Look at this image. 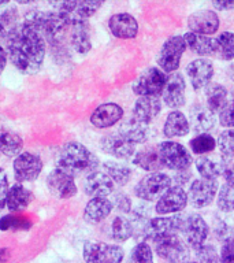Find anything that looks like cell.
Instances as JSON below:
<instances>
[{"instance_id": "5", "label": "cell", "mask_w": 234, "mask_h": 263, "mask_svg": "<svg viewBox=\"0 0 234 263\" xmlns=\"http://www.w3.org/2000/svg\"><path fill=\"white\" fill-rule=\"evenodd\" d=\"M158 151H159L164 167L172 172L188 170L193 162L190 152L182 144L171 141V140L162 141L158 145Z\"/></svg>"}, {"instance_id": "47", "label": "cell", "mask_w": 234, "mask_h": 263, "mask_svg": "<svg viewBox=\"0 0 234 263\" xmlns=\"http://www.w3.org/2000/svg\"><path fill=\"white\" fill-rule=\"evenodd\" d=\"M222 176L226 182H234V158H221Z\"/></svg>"}, {"instance_id": "8", "label": "cell", "mask_w": 234, "mask_h": 263, "mask_svg": "<svg viewBox=\"0 0 234 263\" xmlns=\"http://www.w3.org/2000/svg\"><path fill=\"white\" fill-rule=\"evenodd\" d=\"M185 219L186 218L182 217L181 214H174V215H168V217L151 218L144 228L141 241L147 242V240L155 241L158 238L168 236V234H177L184 228Z\"/></svg>"}, {"instance_id": "1", "label": "cell", "mask_w": 234, "mask_h": 263, "mask_svg": "<svg viewBox=\"0 0 234 263\" xmlns=\"http://www.w3.org/2000/svg\"><path fill=\"white\" fill-rule=\"evenodd\" d=\"M6 41V52L16 70L24 74L40 71L45 58V40L40 33L22 22L8 30Z\"/></svg>"}, {"instance_id": "39", "label": "cell", "mask_w": 234, "mask_h": 263, "mask_svg": "<svg viewBox=\"0 0 234 263\" xmlns=\"http://www.w3.org/2000/svg\"><path fill=\"white\" fill-rule=\"evenodd\" d=\"M189 145H190V151L193 154H196L199 156H204L205 154L212 152L217 148V140L213 139L209 133H201V135H197L196 137H193L189 141Z\"/></svg>"}, {"instance_id": "55", "label": "cell", "mask_w": 234, "mask_h": 263, "mask_svg": "<svg viewBox=\"0 0 234 263\" xmlns=\"http://www.w3.org/2000/svg\"><path fill=\"white\" fill-rule=\"evenodd\" d=\"M7 34H8V30L4 28L3 25L0 24V41L4 40V39H7Z\"/></svg>"}, {"instance_id": "18", "label": "cell", "mask_w": 234, "mask_h": 263, "mask_svg": "<svg viewBox=\"0 0 234 263\" xmlns=\"http://www.w3.org/2000/svg\"><path fill=\"white\" fill-rule=\"evenodd\" d=\"M219 16L212 10H200L193 12L188 18V26L190 32L201 34V36H211L219 29Z\"/></svg>"}, {"instance_id": "14", "label": "cell", "mask_w": 234, "mask_h": 263, "mask_svg": "<svg viewBox=\"0 0 234 263\" xmlns=\"http://www.w3.org/2000/svg\"><path fill=\"white\" fill-rule=\"evenodd\" d=\"M75 177L69 174L65 170L56 167L48 174L47 178V186L49 192L56 199H70L77 193V185H75Z\"/></svg>"}, {"instance_id": "20", "label": "cell", "mask_w": 234, "mask_h": 263, "mask_svg": "<svg viewBox=\"0 0 234 263\" xmlns=\"http://www.w3.org/2000/svg\"><path fill=\"white\" fill-rule=\"evenodd\" d=\"M108 28L112 36L122 40H131L139 33V22L134 16L127 12H119L110 16Z\"/></svg>"}, {"instance_id": "13", "label": "cell", "mask_w": 234, "mask_h": 263, "mask_svg": "<svg viewBox=\"0 0 234 263\" xmlns=\"http://www.w3.org/2000/svg\"><path fill=\"white\" fill-rule=\"evenodd\" d=\"M43 170V160L37 154L22 152L14 160V174L18 182H32L40 176Z\"/></svg>"}, {"instance_id": "7", "label": "cell", "mask_w": 234, "mask_h": 263, "mask_svg": "<svg viewBox=\"0 0 234 263\" xmlns=\"http://www.w3.org/2000/svg\"><path fill=\"white\" fill-rule=\"evenodd\" d=\"M186 43L184 36H172L164 41L158 55V66L163 73H177L181 65L182 55L186 51Z\"/></svg>"}, {"instance_id": "36", "label": "cell", "mask_w": 234, "mask_h": 263, "mask_svg": "<svg viewBox=\"0 0 234 263\" xmlns=\"http://www.w3.org/2000/svg\"><path fill=\"white\" fill-rule=\"evenodd\" d=\"M104 173L114 181L116 185H126L131 178V168L126 164L116 163V162H106L103 164Z\"/></svg>"}, {"instance_id": "52", "label": "cell", "mask_w": 234, "mask_h": 263, "mask_svg": "<svg viewBox=\"0 0 234 263\" xmlns=\"http://www.w3.org/2000/svg\"><path fill=\"white\" fill-rule=\"evenodd\" d=\"M212 7H215L218 11H230L234 10V0H221V2H213Z\"/></svg>"}, {"instance_id": "35", "label": "cell", "mask_w": 234, "mask_h": 263, "mask_svg": "<svg viewBox=\"0 0 234 263\" xmlns=\"http://www.w3.org/2000/svg\"><path fill=\"white\" fill-rule=\"evenodd\" d=\"M110 237L115 241H126L130 237H133V225L130 219L122 215L116 217L111 221L110 225Z\"/></svg>"}, {"instance_id": "45", "label": "cell", "mask_w": 234, "mask_h": 263, "mask_svg": "<svg viewBox=\"0 0 234 263\" xmlns=\"http://www.w3.org/2000/svg\"><path fill=\"white\" fill-rule=\"evenodd\" d=\"M219 117V123L223 127H234V90L230 95L229 100L226 103L225 108L221 111Z\"/></svg>"}, {"instance_id": "17", "label": "cell", "mask_w": 234, "mask_h": 263, "mask_svg": "<svg viewBox=\"0 0 234 263\" xmlns=\"http://www.w3.org/2000/svg\"><path fill=\"white\" fill-rule=\"evenodd\" d=\"M185 80L181 73H172L167 76V81L162 92V100L170 108H181L186 103L185 96Z\"/></svg>"}, {"instance_id": "6", "label": "cell", "mask_w": 234, "mask_h": 263, "mask_svg": "<svg viewBox=\"0 0 234 263\" xmlns=\"http://www.w3.org/2000/svg\"><path fill=\"white\" fill-rule=\"evenodd\" d=\"M155 252L167 263H189V248L178 234H168L153 241Z\"/></svg>"}, {"instance_id": "26", "label": "cell", "mask_w": 234, "mask_h": 263, "mask_svg": "<svg viewBox=\"0 0 234 263\" xmlns=\"http://www.w3.org/2000/svg\"><path fill=\"white\" fill-rule=\"evenodd\" d=\"M190 130V123L186 115L181 111H171L167 115L163 125V135L167 139H174V137H184Z\"/></svg>"}, {"instance_id": "46", "label": "cell", "mask_w": 234, "mask_h": 263, "mask_svg": "<svg viewBox=\"0 0 234 263\" xmlns=\"http://www.w3.org/2000/svg\"><path fill=\"white\" fill-rule=\"evenodd\" d=\"M221 263H234V236L225 240L219 252Z\"/></svg>"}, {"instance_id": "40", "label": "cell", "mask_w": 234, "mask_h": 263, "mask_svg": "<svg viewBox=\"0 0 234 263\" xmlns=\"http://www.w3.org/2000/svg\"><path fill=\"white\" fill-rule=\"evenodd\" d=\"M217 203L223 213H234V182H225L222 185Z\"/></svg>"}, {"instance_id": "33", "label": "cell", "mask_w": 234, "mask_h": 263, "mask_svg": "<svg viewBox=\"0 0 234 263\" xmlns=\"http://www.w3.org/2000/svg\"><path fill=\"white\" fill-rule=\"evenodd\" d=\"M118 133L122 137L130 141L135 145V144H143L147 141L148 139V127L147 125L139 122L137 119L129 118L126 121H123L121 123V126L118 129Z\"/></svg>"}, {"instance_id": "51", "label": "cell", "mask_w": 234, "mask_h": 263, "mask_svg": "<svg viewBox=\"0 0 234 263\" xmlns=\"http://www.w3.org/2000/svg\"><path fill=\"white\" fill-rule=\"evenodd\" d=\"M192 180V172L190 170H182V172H176L174 174V181H176V185L178 186H184L185 184H188L189 181Z\"/></svg>"}, {"instance_id": "44", "label": "cell", "mask_w": 234, "mask_h": 263, "mask_svg": "<svg viewBox=\"0 0 234 263\" xmlns=\"http://www.w3.org/2000/svg\"><path fill=\"white\" fill-rule=\"evenodd\" d=\"M196 255L197 263H221L219 260V254L215 250V247L209 246V244H204L200 247L199 250L194 251Z\"/></svg>"}, {"instance_id": "25", "label": "cell", "mask_w": 234, "mask_h": 263, "mask_svg": "<svg viewBox=\"0 0 234 263\" xmlns=\"http://www.w3.org/2000/svg\"><path fill=\"white\" fill-rule=\"evenodd\" d=\"M112 210H114V204L107 197H94L86 203L85 210H84V219L93 225L100 223L110 215Z\"/></svg>"}, {"instance_id": "22", "label": "cell", "mask_w": 234, "mask_h": 263, "mask_svg": "<svg viewBox=\"0 0 234 263\" xmlns=\"http://www.w3.org/2000/svg\"><path fill=\"white\" fill-rule=\"evenodd\" d=\"M115 184L110 177L107 176L104 172H94L89 173L84 181V191L88 196L92 199L94 197H106L114 192Z\"/></svg>"}, {"instance_id": "24", "label": "cell", "mask_w": 234, "mask_h": 263, "mask_svg": "<svg viewBox=\"0 0 234 263\" xmlns=\"http://www.w3.org/2000/svg\"><path fill=\"white\" fill-rule=\"evenodd\" d=\"M123 117V108L116 103H104L90 115V123L99 129L114 126Z\"/></svg>"}, {"instance_id": "4", "label": "cell", "mask_w": 234, "mask_h": 263, "mask_svg": "<svg viewBox=\"0 0 234 263\" xmlns=\"http://www.w3.org/2000/svg\"><path fill=\"white\" fill-rule=\"evenodd\" d=\"M171 186V178L164 173H151L143 177L134 188L135 196L144 201H158Z\"/></svg>"}, {"instance_id": "53", "label": "cell", "mask_w": 234, "mask_h": 263, "mask_svg": "<svg viewBox=\"0 0 234 263\" xmlns=\"http://www.w3.org/2000/svg\"><path fill=\"white\" fill-rule=\"evenodd\" d=\"M6 63H7V52H6V49L0 45V74L3 73L4 67H6Z\"/></svg>"}, {"instance_id": "12", "label": "cell", "mask_w": 234, "mask_h": 263, "mask_svg": "<svg viewBox=\"0 0 234 263\" xmlns=\"http://www.w3.org/2000/svg\"><path fill=\"white\" fill-rule=\"evenodd\" d=\"M219 191V184L217 180H204L199 178L190 184L188 192V201L194 209H204L213 201Z\"/></svg>"}, {"instance_id": "2", "label": "cell", "mask_w": 234, "mask_h": 263, "mask_svg": "<svg viewBox=\"0 0 234 263\" xmlns=\"http://www.w3.org/2000/svg\"><path fill=\"white\" fill-rule=\"evenodd\" d=\"M24 22L40 33L45 43L48 41L52 47L61 45L65 40L66 32L71 29V24L67 20V16L57 10L56 11L33 10L26 14Z\"/></svg>"}, {"instance_id": "38", "label": "cell", "mask_w": 234, "mask_h": 263, "mask_svg": "<svg viewBox=\"0 0 234 263\" xmlns=\"http://www.w3.org/2000/svg\"><path fill=\"white\" fill-rule=\"evenodd\" d=\"M217 43V49H215V55H217L221 61H233L234 59V33L231 32H223L215 39Z\"/></svg>"}, {"instance_id": "3", "label": "cell", "mask_w": 234, "mask_h": 263, "mask_svg": "<svg viewBox=\"0 0 234 263\" xmlns=\"http://www.w3.org/2000/svg\"><path fill=\"white\" fill-rule=\"evenodd\" d=\"M98 166L99 159L93 152H90L81 143L70 141V143L65 144L59 152L56 167L75 177L82 173L94 172Z\"/></svg>"}, {"instance_id": "41", "label": "cell", "mask_w": 234, "mask_h": 263, "mask_svg": "<svg viewBox=\"0 0 234 263\" xmlns=\"http://www.w3.org/2000/svg\"><path fill=\"white\" fill-rule=\"evenodd\" d=\"M129 263H153V251H152V247L145 241L137 242L131 248Z\"/></svg>"}, {"instance_id": "10", "label": "cell", "mask_w": 234, "mask_h": 263, "mask_svg": "<svg viewBox=\"0 0 234 263\" xmlns=\"http://www.w3.org/2000/svg\"><path fill=\"white\" fill-rule=\"evenodd\" d=\"M167 81V76L158 67H149L140 74L133 84V92L141 96H159Z\"/></svg>"}, {"instance_id": "30", "label": "cell", "mask_w": 234, "mask_h": 263, "mask_svg": "<svg viewBox=\"0 0 234 263\" xmlns=\"http://www.w3.org/2000/svg\"><path fill=\"white\" fill-rule=\"evenodd\" d=\"M70 43L75 52L81 53V55L89 52L92 48V40H90V28L88 21L78 22L71 26Z\"/></svg>"}, {"instance_id": "37", "label": "cell", "mask_w": 234, "mask_h": 263, "mask_svg": "<svg viewBox=\"0 0 234 263\" xmlns=\"http://www.w3.org/2000/svg\"><path fill=\"white\" fill-rule=\"evenodd\" d=\"M196 168L204 180H217L218 177L222 176L221 160L217 162L209 156H199L196 159Z\"/></svg>"}, {"instance_id": "15", "label": "cell", "mask_w": 234, "mask_h": 263, "mask_svg": "<svg viewBox=\"0 0 234 263\" xmlns=\"http://www.w3.org/2000/svg\"><path fill=\"white\" fill-rule=\"evenodd\" d=\"M57 11H62L67 16L71 26L78 22L88 21L99 8L102 7V2H62V3L53 4Z\"/></svg>"}, {"instance_id": "49", "label": "cell", "mask_w": 234, "mask_h": 263, "mask_svg": "<svg viewBox=\"0 0 234 263\" xmlns=\"http://www.w3.org/2000/svg\"><path fill=\"white\" fill-rule=\"evenodd\" d=\"M8 191H10V185H8L7 174L3 168H0V210H3L6 205Z\"/></svg>"}, {"instance_id": "27", "label": "cell", "mask_w": 234, "mask_h": 263, "mask_svg": "<svg viewBox=\"0 0 234 263\" xmlns=\"http://www.w3.org/2000/svg\"><path fill=\"white\" fill-rule=\"evenodd\" d=\"M189 119H190V127L199 135L208 133L215 126V115L201 104L192 107V110L189 111Z\"/></svg>"}, {"instance_id": "42", "label": "cell", "mask_w": 234, "mask_h": 263, "mask_svg": "<svg viewBox=\"0 0 234 263\" xmlns=\"http://www.w3.org/2000/svg\"><path fill=\"white\" fill-rule=\"evenodd\" d=\"M32 226L30 221L25 217H18V215H4L0 219V230L7 232V230H28Z\"/></svg>"}, {"instance_id": "31", "label": "cell", "mask_w": 234, "mask_h": 263, "mask_svg": "<svg viewBox=\"0 0 234 263\" xmlns=\"http://www.w3.org/2000/svg\"><path fill=\"white\" fill-rule=\"evenodd\" d=\"M205 98H207V108L213 115L221 114V111L225 108L226 103L229 100V92L225 86L217 82H211L205 88Z\"/></svg>"}, {"instance_id": "23", "label": "cell", "mask_w": 234, "mask_h": 263, "mask_svg": "<svg viewBox=\"0 0 234 263\" xmlns=\"http://www.w3.org/2000/svg\"><path fill=\"white\" fill-rule=\"evenodd\" d=\"M162 111V100L159 96H141L135 100L133 107V118L148 125L159 117Z\"/></svg>"}, {"instance_id": "9", "label": "cell", "mask_w": 234, "mask_h": 263, "mask_svg": "<svg viewBox=\"0 0 234 263\" xmlns=\"http://www.w3.org/2000/svg\"><path fill=\"white\" fill-rule=\"evenodd\" d=\"M82 255L86 263H121L125 252L116 244L88 241L84 244Z\"/></svg>"}, {"instance_id": "29", "label": "cell", "mask_w": 234, "mask_h": 263, "mask_svg": "<svg viewBox=\"0 0 234 263\" xmlns=\"http://www.w3.org/2000/svg\"><path fill=\"white\" fill-rule=\"evenodd\" d=\"M22 137L0 122V154H4L6 156H18L22 154Z\"/></svg>"}, {"instance_id": "43", "label": "cell", "mask_w": 234, "mask_h": 263, "mask_svg": "<svg viewBox=\"0 0 234 263\" xmlns=\"http://www.w3.org/2000/svg\"><path fill=\"white\" fill-rule=\"evenodd\" d=\"M217 147L219 148L222 156L234 158V129H227L218 136Z\"/></svg>"}, {"instance_id": "56", "label": "cell", "mask_w": 234, "mask_h": 263, "mask_svg": "<svg viewBox=\"0 0 234 263\" xmlns=\"http://www.w3.org/2000/svg\"><path fill=\"white\" fill-rule=\"evenodd\" d=\"M189 263H197V262H189Z\"/></svg>"}, {"instance_id": "16", "label": "cell", "mask_w": 234, "mask_h": 263, "mask_svg": "<svg viewBox=\"0 0 234 263\" xmlns=\"http://www.w3.org/2000/svg\"><path fill=\"white\" fill-rule=\"evenodd\" d=\"M188 204V193L178 185H171L167 192L156 201L155 211L158 215H174L181 213Z\"/></svg>"}, {"instance_id": "11", "label": "cell", "mask_w": 234, "mask_h": 263, "mask_svg": "<svg viewBox=\"0 0 234 263\" xmlns=\"http://www.w3.org/2000/svg\"><path fill=\"white\" fill-rule=\"evenodd\" d=\"M181 232H182V236H184L186 244L196 251L200 247L204 246L205 241H207L209 234V226L201 215L190 214L185 219L184 228Z\"/></svg>"}, {"instance_id": "48", "label": "cell", "mask_w": 234, "mask_h": 263, "mask_svg": "<svg viewBox=\"0 0 234 263\" xmlns=\"http://www.w3.org/2000/svg\"><path fill=\"white\" fill-rule=\"evenodd\" d=\"M112 204L118 211L121 213H131V200L130 197L125 195V193H116L115 195V199L112 201Z\"/></svg>"}, {"instance_id": "32", "label": "cell", "mask_w": 234, "mask_h": 263, "mask_svg": "<svg viewBox=\"0 0 234 263\" xmlns=\"http://www.w3.org/2000/svg\"><path fill=\"white\" fill-rule=\"evenodd\" d=\"M33 200V193L22 184L12 185L8 191L6 205L12 213H21L28 207Z\"/></svg>"}, {"instance_id": "19", "label": "cell", "mask_w": 234, "mask_h": 263, "mask_svg": "<svg viewBox=\"0 0 234 263\" xmlns=\"http://www.w3.org/2000/svg\"><path fill=\"white\" fill-rule=\"evenodd\" d=\"M186 73H188L190 84L194 89H205L211 84V80L213 77L212 62L205 58L194 59L186 66Z\"/></svg>"}, {"instance_id": "54", "label": "cell", "mask_w": 234, "mask_h": 263, "mask_svg": "<svg viewBox=\"0 0 234 263\" xmlns=\"http://www.w3.org/2000/svg\"><path fill=\"white\" fill-rule=\"evenodd\" d=\"M11 256L10 248H0V263H6Z\"/></svg>"}, {"instance_id": "34", "label": "cell", "mask_w": 234, "mask_h": 263, "mask_svg": "<svg viewBox=\"0 0 234 263\" xmlns=\"http://www.w3.org/2000/svg\"><path fill=\"white\" fill-rule=\"evenodd\" d=\"M184 40L186 43V47L193 52H196L197 55H215V49H217L215 39L188 32L185 33Z\"/></svg>"}, {"instance_id": "50", "label": "cell", "mask_w": 234, "mask_h": 263, "mask_svg": "<svg viewBox=\"0 0 234 263\" xmlns=\"http://www.w3.org/2000/svg\"><path fill=\"white\" fill-rule=\"evenodd\" d=\"M18 20V14H16L15 8H10V10H6V11L0 15V24L3 25L4 28L8 30V25H12V28H15L16 25H14V22H16Z\"/></svg>"}, {"instance_id": "21", "label": "cell", "mask_w": 234, "mask_h": 263, "mask_svg": "<svg viewBox=\"0 0 234 263\" xmlns=\"http://www.w3.org/2000/svg\"><path fill=\"white\" fill-rule=\"evenodd\" d=\"M100 147L103 152H106L107 155L114 156L116 159H129L135 152L134 144L127 141L119 133L104 136L100 140Z\"/></svg>"}, {"instance_id": "28", "label": "cell", "mask_w": 234, "mask_h": 263, "mask_svg": "<svg viewBox=\"0 0 234 263\" xmlns=\"http://www.w3.org/2000/svg\"><path fill=\"white\" fill-rule=\"evenodd\" d=\"M133 163L149 173H159L162 172V168H164L158 147H147L141 151L135 152Z\"/></svg>"}]
</instances>
